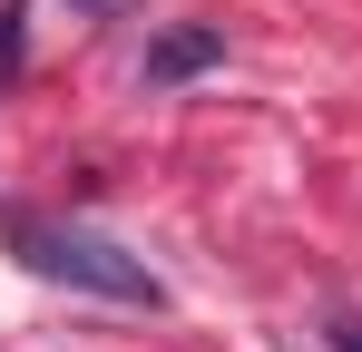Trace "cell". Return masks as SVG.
I'll list each match as a JSON object with an SVG mask.
<instances>
[{
    "instance_id": "obj_1",
    "label": "cell",
    "mask_w": 362,
    "mask_h": 352,
    "mask_svg": "<svg viewBox=\"0 0 362 352\" xmlns=\"http://www.w3.org/2000/svg\"><path fill=\"white\" fill-rule=\"evenodd\" d=\"M0 245L49 274V284H78V293H108V303H167V284L147 274V254H127L118 235L98 225H69V216H30V206H0Z\"/></svg>"
},
{
    "instance_id": "obj_2",
    "label": "cell",
    "mask_w": 362,
    "mask_h": 352,
    "mask_svg": "<svg viewBox=\"0 0 362 352\" xmlns=\"http://www.w3.org/2000/svg\"><path fill=\"white\" fill-rule=\"evenodd\" d=\"M206 69H226V30L216 20H167L157 40H147V88H186V78H206Z\"/></svg>"
},
{
    "instance_id": "obj_3",
    "label": "cell",
    "mask_w": 362,
    "mask_h": 352,
    "mask_svg": "<svg viewBox=\"0 0 362 352\" xmlns=\"http://www.w3.org/2000/svg\"><path fill=\"white\" fill-rule=\"evenodd\" d=\"M20 69V0H0V78Z\"/></svg>"
},
{
    "instance_id": "obj_4",
    "label": "cell",
    "mask_w": 362,
    "mask_h": 352,
    "mask_svg": "<svg viewBox=\"0 0 362 352\" xmlns=\"http://www.w3.org/2000/svg\"><path fill=\"white\" fill-rule=\"evenodd\" d=\"M137 0H69V20H127Z\"/></svg>"
},
{
    "instance_id": "obj_5",
    "label": "cell",
    "mask_w": 362,
    "mask_h": 352,
    "mask_svg": "<svg viewBox=\"0 0 362 352\" xmlns=\"http://www.w3.org/2000/svg\"><path fill=\"white\" fill-rule=\"evenodd\" d=\"M333 352H362V323H333Z\"/></svg>"
}]
</instances>
